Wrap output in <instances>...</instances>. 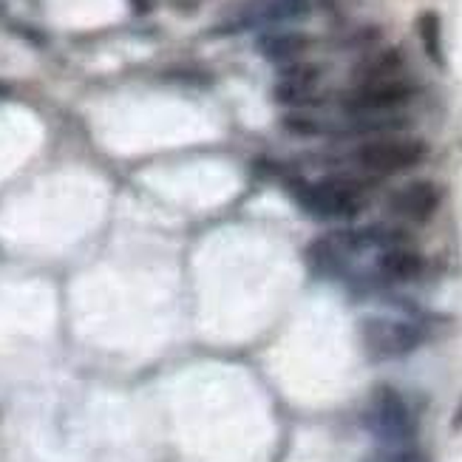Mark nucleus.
<instances>
[{
	"label": "nucleus",
	"mask_w": 462,
	"mask_h": 462,
	"mask_svg": "<svg viewBox=\"0 0 462 462\" xmlns=\"http://www.w3.org/2000/svg\"><path fill=\"white\" fill-rule=\"evenodd\" d=\"M295 205L318 222H349L366 210L369 199L364 185L349 176H327L318 182L292 185Z\"/></svg>",
	"instance_id": "obj_1"
},
{
	"label": "nucleus",
	"mask_w": 462,
	"mask_h": 462,
	"mask_svg": "<svg viewBox=\"0 0 462 462\" xmlns=\"http://www.w3.org/2000/svg\"><path fill=\"white\" fill-rule=\"evenodd\" d=\"M429 156V145L423 139L411 136H374L369 143L357 145L352 153V162L372 176H394L414 171L423 165Z\"/></svg>",
	"instance_id": "obj_2"
},
{
	"label": "nucleus",
	"mask_w": 462,
	"mask_h": 462,
	"mask_svg": "<svg viewBox=\"0 0 462 462\" xmlns=\"http://www.w3.org/2000/svg\"><path fill=\"white\" fill-rule=\"evenodd\" d=\"M360 344L372 360H392L414 352L423 344V332L406 320L392 318H366L360 324Z\"/></svg>",
	"instance_id": "obj_3"
},
{
	"label": "nucleus",
	"mask_w": 462,
	"mask_h": 462,
	"mask_svg": "<svg viewBox=\"0 0 462 462\" xmlns=\"http://www.w3.org/2000/svg\"><path fill=\"white\" fill-rule=\"evenodd\" d=\"M417 94L414 83L397 77L386 83H369V86H352V91L344 94L340 106L349 116H392V111L411 103Z\"/></svg>",
	"instance_id": "obj_4"
},
{
	"label": "nucleus",
	"mask_w": 462,
	"mask_h": 462,
	"mask_svg": "<svg viewBox=\"0 0 462 462\" xmlns=\"http://www.w3.org/2000/svg\"><path fill=\"white\" fill-rule=\"evenodd\" d=\"M369 429L386 446H406L414 434V417L403 394L392 386H377L369 403Z\"/></svg>",
	"instance_id": "obj_5"
},
{
	"label": "nucleus",
	"mask_w": 462,
	"mask_h": 462,
	"mask_svg": "<svg viewBox=\"0 0 462 462\" xmlns=\"http://www.w3.org/2000/svg\"><path fill=\"white\" fill-rule=\"evenodd\" d=\"M310 0H245L236 29H281L310 17Z\"/></svg>",
	"instance_id": "obj_6"
},
{
	"label": "nucleus",
	"mask_w": 462,
	"mask_h": 462,
	"mask_svg": "<svg viewBox=\"0 0 462 462\" xmlns=\"http://www.w3.org/2000/svg\"><path fill=\"white\" fill-rule=\"evenodd\" d=\"M439 202H443V190L434 182H429V179H417V182H409L392 193L389 210L392 216L403 218V222L426 225L439 210Z\"/></svg>",
	"instance_id": "obj_7"
},
{
	"label": "nucleus",
	"mask_w": 462,
	"mask_h": 462,
	"mask_svg": "<svg viewBox=\"0 0 462 462\" xmlns=\"http://www.w3.org/2000/svg\"><path fill=\"white\" fill-rule=\"evenodd\" d=\"M318 83H320V69L315 63H307V60H298V63H290L278 71L273 97H275V103L290 106V108L310 106L315 99Z\"/></svg>",
	"instance_id": "obj_8"
},
{
	"label": "nucleus",
	"mask_w": 462,
	"mask_h": 462,
	"mask_svg": "<svg viewBox=\"0 0 462 462\" xmlns=\"http://www.w3.org/2000/svg\"><path fill=\"white\" fill-rule=\"evenodd\" d=\"M312 40L298 29H264L255 37V51L275 66H290L304 60Z\"/></svg>",
	"instance_id": "obj_9"
},
{
	"label": "nucleus",
	"mask_w": 462,
	"mask_h": 462,
	"mask_svg": "<svg viewBox=\"0 0 462 462\" xmlns=\"http://www.w3.org/2000/svg\"><path fill=\"white\" fill-rule=\"evenodd\" d=\"M403 71V51L386 49L369 54L366 60H360V66L352 71L355 86H369V83H386V79H397Z\"/></svg>",
	"instance_id": "obj_10"
},
{
	"label": "nucleus",
	"mask_w": 462,
	"mask_h": 462,
	"mask_svg": "<svg viewBox=\"0 0 462 462\" xmlns=\"http://www.w3.org/2000/svg\"><path fill=\"white\" fill-rule=\"evenodd\" d=\"M423 255L409 250V247H394L383 250L377 258V270L383 273L389 281H414L423 275Z\"/></svg>",
	"instance_id": "obj_11"
},
{
	"label": "nucleus",
	"mask_w": 462,
	"mask_h": 462,
	"mask_svg": "<svg viewBox=\"0 0 462 462\" xmlns=\"http://www.w3.org/2000/svg\"><path fill=\"white\" fill-rule=\"evenodd\" d=\"M417 37L423 54L431 60L437 69H446V43H443V20L434 9H426L417 14Z\"/></svg>",
	"instance_id": "obj_12"
},
{
	"label": "nucleus",
	"mask_w": 462,
	"mask_h": 462,
	"mask_svg": "<svg viewBox=\"0 0 462 462\" xmlns=\"http://www.w3.org/2000/svg\"><path fill=\"white\" fill-rule=\"evenodd\" d=\"M284 128L295 136H320L327 134V125L320 123V119H312V116H300V114H290L284 119Z\"/></svg>",
	"instance_id": "obj_13"
},
{
	"label": "nucleus",
	"mask_w": 462,
	"mask_h": 462,
	"mask_svg": "<svg viewBox=\"0 0 462 462\" xmlns=\"http://www.w3.org/2000/svg\"><path fill=\"white\" fill-rule=\"evenodd\" d=\"M128 6L134 14H148L153 12V0H128Z\"/></svg>",
	"instance_id": "obj_14"
},
{
	"label": "nucleus",
	"mask_w": 462,
	"mask_h": 462,
	"mask_svg": "<svg viewBox=\"0 0 462 462\" xmlns=\"http://www.w3.org/2000/svg\"><path fill=\"white\" fill-rule=\"evenodd\" d=\"M451 426H454L457 431L462 429V403H459V409L454 411V420H451Z\"/></svg>",
	"instance_id": "obj_15"
},
{
	"label": "nucleus",
	"mask_w": 462,
	"mask_h": 462,
	"mask_svg": "<svg viewBox=\"0 0 462 462\" xmlns=\"http://www.w3.org/2000/svg\"><path fill=\"white\" fill-rule=\"evenodd\" d=\"M12 94V88L6 86V83H0V99H4V97H9Z\"/></svg>",
	"instance_id": "obj_16"
}]
</instances>
